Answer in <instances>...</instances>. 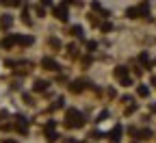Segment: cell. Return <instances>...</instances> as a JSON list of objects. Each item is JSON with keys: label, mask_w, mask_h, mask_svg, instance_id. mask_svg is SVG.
Listing matches in <instances>:
<instances>
[{"label": "cell", "mask_w": 156, "mask_h": 143, "mask_svg": "<svg viewBox=\"0 0 156 143\" xmlns=\"http://www.w3.org/2000/svg\"><path fill=\"white\" fill-rule=\"evenodd\" d=\"M65 126L67 128H83L85 119H83V115L78 113L76 109H67L65 111Z\"/></svg>", "instance_id": "6da1fadb"}, {"label": "cell", "mask_w": 156, "mask_h": 143, "mask_svg": "<svg viewBox=\"0 0 156 143\" xmlns=\"http://www.w3.org/2000/svg\"><path fill=\"white\" fill-rule=\"evenodd\" d=\"M46 139H48V143H54V141L58 139V134H56V124H54V121H48V124H46Z\"/></svg>", "instance_id": "7a4b0ae2"}, {"label": "cell", "mask_w": 156, "mask_h": 143, "mask_svg": "<svg viewBox=\"0 0 156 143\" xmlns=\"http://www.w3.org/2000/svg\"><path fill=\"white\" fill-rule=\"evenodd\" d=\"M41 67L44 70H50V72H58L61 67H58V63L54 59H50V56H46V59H41Z\"/></svg>", "instance_id": "3957f363"}, {"label": "cell", "mask_w": 156, "mask_h": 143, "mask_svg": "<svg viewBox=\"0 0 156 143\" xmlns=\"http://www.w3.org/2000/svg\"><path fill=\"white\" fill-rule=\"evenodd\" d=\"M54 15H56V20H61V22H67V5L54 7Z\"/></svg>", "instance_id": "277c9868"}, {"label": "cell", "mask_w": 156, "mask_h": 143, "mask_svg": "<svg viewBox=\"0 0 156 143\" xmlns=\"http://www.w3.org/2000/svg\"><path fill=\"white\" fill-rule=\"evenodd\" d=\"M15 128H17V132L26 134V132H28V121H26V117H17V121H15Z\"/></svg>", "instance_id": "5b68a950"}, {"label": "cell", "mask_w": 156, "mask_h": 143, "mask_svg": "<svg viewBox=\"0 0 156 143\" xmlns=\"http://www.w3.org/2000/svg\"><path fill=\"white\" fill-rule=\"evenodd\" d=\"M85 85H87L85 80H83V78H78V80H74V83L69 85V91H72V93H80V91L85 89Z\"/></svg>", "instance_id": "8992f818"}, {"label": "cell", "mask_w": 156, "mask_h": 143, "mask_svg": "<svg viewBox=\"0 0 156 143\" xmlns=\"http://www.w3.org/2000/svg\"><path fill=\"white\" fill-rule=\"evenodd\" d=\"M15 44H20V46H30V44H33V37H30V35H17V37H15Z\"/></svg>", "instance_id": "52a82bcc"}, {"label": "cell", "mask_w": 156, "mask_h": 143, "mask_svg": "<svg viewBox=\"0 0 156 143\" xmlns=\"http://www.w3.org/2000/svg\"><path fill=\"white\" fill-rule=\"evenodd\" d=\"M115 78H119V80L128 78V67H124V65H119V67H115Z\"/></svg>", "instance_id": "ba28073f"}, {"label": "cell", "mask_w": 156, "mask_h": 143, "mask_svg": "<svg viewBox=\"0 0 156 143\" xmlns=\"http://www.w3.org/2000/svg\"><path fill=\"white\" fill-rule=\"evenodd\" d=\"M48 80H35V85H33V89L35 91H48Z\"/></svg>", "instance_id": "9c48e42d"}, {"label": "cell", "mask_w": 156, "mask_h": 143, "mask_svg": "<svg viewBox=\"0 0 156 143\" xmlns=\"http://www.w3.org/2000/svg\"><path fill=\"white\" fill-rule=\"evenodd\" d=\"M136 139H141V141H147V139H152V130H136Z\"/></svg>", "instance_id": "30bf717a"}, {"label": "cell", "mask_w": 156, "mask_h": 143, "mask_svg": "<svg viewBox=\"0 0 156 143\" xmlns=\"http://www.w3.org/2000/svg\"><path fill=\"white\" fill-rule=\"evenodd\" d=\"M108 137H111L113 141H117V139H119V137H122V126H115V128L111 130V134H108Z\"/></svg>", "instance_id": "8fae6325"}, {"label": "cell", "mask_w": 156, "mask_h": 143, "mask_svg": "<svg viewBox=\"0 0 156 143\" xmlns=\"http://www.w3.org/2000/svg\"><path fill=\"white\" fill-rule=\"evenodd\" d=\"M11 24H13V17L11 15H5L2 20H0V26H2V28H9Z\"/></svg>", "instance_id": "7c38bea8"}, {"label": "cell", "mask_w": 156, "mask_h": 143, "mask_svg": "<svg viewBox=\"0 0 156 143\" xmlns=\"http://www.w3.org/2000/svg\"><path fill=\"white\" fill-rule=\"evenodd\" d=\"M136 93H139L141 98H147V95H150V89H147L145 85H139V89H136Z\"/></svg>", "instance_id": "4fadbf2b"}, {"label": "cell", "mask_w": 156, "mask_h": 143, "mask_svg": "<svg viewBox=\"0 0 156 143\" xmlns=\"http://www.w3.org/2000/svg\"><path fill=\"white\" fill-rule=\"evenodd\" d=\"M136 9H139V15H147V13H150V5H147V2H143V5H139V7H136Z\"/></svg>", "instance_id": "5bb4252c"}, {"label": "cell", "mask_w": 156, "mask_h": 143, "mask_svg": "<svg viewBox=\"0 0 156 143\" xmlns=\"http://www.w3.org/2000/svg\"><path fill=\"white\" fill-rule=\"evenodd\" d=\"M69 33H72L74 37H83V28L78 26V24H76V26H72V30H69Z\"/></svg>", "instance_id": "9a60e30c"}, {"label": "cell", "mask_w": 156, "mask_h": 143, "mask_svg": "<svg viewBox=\"0 0 156 143\" xmlns=\"http://www.w3.org/2000/svg\"><path fill=\"white\" fill-rule=\"evenodd\" d=\"M126 15H128V17H139V9H136V7H130V9L126 11Z\"/></svg>", "instance_id": "2e32d148"}, {"label": "cell", "mask_w": 156, "mask_h": 143, "mask_svg": "<svg viewBox=\"0 0 156 143\" xmlns=\"http://www.w3.org/2000/svg\"><path fill=\"white\" fill-rule=\"evenodd\" d=\"M13 44H15V37H7L5 41H2V48H11Z\"/></svg>", "instance_id": "e0dca14e"}, {"label": "cell", "mask_w": 156, "mask_h": 143, "mask_svg": "<svg viewBox=\"0 0 156 143\" xmlns=\"http://www.w3.org/2000/svg\"><path fill=\"white\" fill-rule=\"evenodd\" d=\"M63 106H65V100L63 98H56V102L52 104V109H63Z\"/></svg>", "instance_id": "ac0fdd59"}, {"label": "cell", "mask_w": 156, "mask_h": 143, "mask_svg": "<svg viewBox=\"0 0 156 143\" xmlns=\"http://www.w3.org/2000/svg\"><path fill=\"white\" fill-rule=\"evenodd\" d=\"M67 52H69V56H72V59H76V56H78V50H76V46H72V44L67 46Z\"/></svg>", "instance_id": "d6986e66"}, {"label": "cell", "mask_w": 156, "mask_h": 143, "mask_svg": "<svg viewBox=\"0 0 156 143\" xmlns=\"http://www.w3.org/2000/svg\"><path fill=\"white\" fill-rule=\"evenodd\" d=\"M139 61H141V63H145V65H150V56H147L145 52H141V56H139Z\"/></svg>", "instance_id": "ffe728a7"}, {"label": "cell", "mask_w": 156, "mask_h": 143, "mask_svg": "<svg viewBox=\"0 0 156 143\" xmlns=\"http://www.w3.org/2000/svg\"><path fill=\"white\" fill-rule=\"evenodd\" d=\"M106 117H108V111H102L100 115H98V119H95V121H104Z\"/></svg>", "instance_id": "44dd1931"}, {"label": "cell", "mask_w": 156, "mask_h": 143, "mask_svg": "<svg viewBox=\"0 0 156 143\" xmlns=\"http://www.w3.org/2000/svg\"><path fill=\"white\" fill-rule=\"evenodd\" d=\"M50 46H52V48H61V41L54 37V39H50Z\"/></svg>", "instance_id": "7402d4cb"}, {"label": "cell", "mask_w": 156, "mask_h": 143, "mask_svg": "<svg viewBox=\"0 0 156 143\" xmlns=\"http://www.w3.org/2000/svg\"><path fill=\"white\" fill-rule=\"evenodd\" d=\"M95 46H98L95 41H87V50H89V52H91V50H95Z\"/></svg>", "instance_id": "603a6c76"}, {"label": "cell", "mask_w": 156, "mask_h": 143, "mask_svg": "<svg viewBox=\"0 0 156 143\" xmlns=\"http://www.w3.org/2000/svg\"><path fill=\"white\" fill-rule=\"evenodd\" d=\"M35 11H37V17H44V9H41V7H37Z\"/></svg>", "instance_id": "cb8c5ba5"}, {"label": "cell", "mask_w": 156, "mask_h": 143, "mask_svg": "<svg viewBox=\"0 0 156 143\" xmlns=\"http://www.w3.org/2000/svg\"><path fill=\"white\" fill-rule=\"evenodd\" d=\"M134 109H136V106H134V104H130V106H128V109H126V113H128V115H130V113H134Z\"/></svg>", "instance_id": "d4e9b609"}, {"label": "cell", "mask_w": 156, "mask_h": 143, "mask_svg": "<svg viewBox=\"0 0 156 143\" xmlns=\"http://www.w3.org/2000/svg\"><path fill=\"white\" fill-rule=\"evenodd\" d=\"M41 2H44V5H52V0H41Z\"/></svg>", "instance_id": "484cf974"}, {"label": "cell", "mask_w": 156, "mask_h": 143, "mask_svg": "<svg viewBox=\"0 0 156 143\" xmlns=\"http://www.w3.org/2000/svg\"><path fill=\"white\" fill-rule=\"evenodd\" d=\"M63 143H76V141H74V139H67V141H63Z\"/></svg>", "instance_id": "4316f807"}, {"label": "cell", "mask_w": 156, "mask_h": 143, "mask_svg": "<svg viewBox=\"0 0 156 143\" xmlns=\"http://www.w3.org/2000/svg\"><path fill=\"white\" fill-rule=\"evenodd\" d=\"M2 143H15V141H11V139H7V141H2Z\"/></svg>", "instance_id": "83f0119b"}, {"label": "cell", "mask_w": 156, "mask_h": 143, "mask_svg": "<svg viewBox=\"0 0 156 143\" xmlns=\"http://www.w3.org/2000/svg\"><path fill=\"white\" fill-rule=\"evenodd\" d=\"M152 111H154V113H156V104H152Z\"/></svg>", "instance_id": "f1b7e54d"}, {"label": "cell", "mask_w": 156, "mask_h": 143, "mask_svg": "<svg viewBox=\"0 0 156 143\" xmlns=\"http://www.w3.org/2000/svg\"><path fill=\"white\" fill-rule=\"evenodd\" d=\"M69 2H74V0H65V5H69Z\"/></svg>", "instance_id": "f546056e"}, {"label": "cell", "mask_w": 156, "mask_h": 143, "mask_svg": "<svg viewBox=\"0 0 156 143\" xmlns=\"http://www.w3.org/2000/svg\"><path fill=\"white\" fill-rule=\"evenodd\" d=\"M83 143H89V141H83Z\"/></svg>", "instance_id": "4dcf8cb0"}]
</instances>
